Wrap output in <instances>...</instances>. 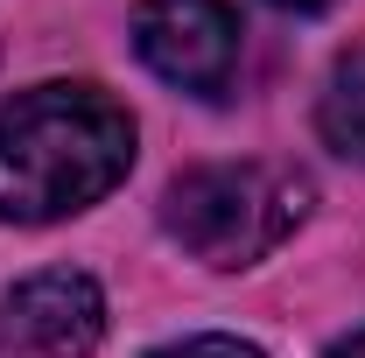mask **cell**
<instances>
[{"label": "cell", "mask_w": 365, "mask_h": 358, "mask_svg": "<svg viewBox=\"0 0 365 358\" xmlns=\"http://www.w3.org/2000/svg\"><path fill=\"white\" fill-rule=\"evenodd\" d=\"M134 169V120L98 85H29L0 106V218L49 225Z\"/></svg>", "instance_id": "obj_1"}, {"label": "cell", "mask_w": 365, "mask_h": 358, "mask_svg": "<svg viewBox=\"0 0 365 358\" xmlns=\"http://www.w3.org/2000/svg\"><path fill=\"white\" fill-rule=\"evenodd\" d=\"M309 176L288 162H211L169 183L162 225L204 267H253L309 218Z\"/></svg>", "instance_id": "obj_2"}, {"label": "cell", "mask_w": 365, "mask_h": 358, "mask_svg": "<svg viewBox=\"0 0 365 358\" xmlns=\"http://www.w3.org/2000/svg\"><path fill=\"white\" fill-rule=\"evenodd\" d=\"M134 49L155 78L197 98H218L239 71V21L225 0H140Z\"/></svg>", "instance_id": "obj_3"}, {"label": "cell", "mask_w": 365, "mask_h": 358, "mask_svg": "<svg viewBox=\"0 0 365 358\" xmlns=\"http://www.w3.org/2000/svg\"><path fill=\"white\" fill-rule=\"evenodd\" d=\"M7 330L21 344H36L43 358H91L106 337V295L98 281L78 267H49L29 274L14 295H7Z\"/></svg>", "instance_id": "obj_4"}, {"label": "cell", "mask_w": 365, "mask_h": 358, "mask_svg": "<svg viewBox=\"0 0 365 358\" xmlns=\"http://www.w3.org/2000/svg\"><path fill=\"white\" fill-rule=\"evenodd\" d=\"M317 127L344 162H365V43L337 56V71L323 85V106H317Z\"/></svg>", "instance_id": "obj_5"}, {"label": "cell", "mask_w": 365, "mask_h": 358, "mask_svg": "<svg viewBox=\"0 0 365 358\" xmlns=\"http://www.w3.org/2000/svg\"><path fill=\"white\" fill-rule=\"evenodd\" d=\"M148 358H267V352L246 344V337H182V344H162Z\"/></svg>", "instance_id": "obj_6"}, {"label": "cell", "mask_w": 365, "mask_h": 358, "mask_svg": "<svg viewBox=\"0 0 365 358\" xmlns=\"http://www.w3.org/2000/svg\"><path fill=\"white\" fill-rule=\"evenodd\" d=\"M330 358H365V330H359V337H344V344H337Z\"/></svg>", "instance_id": "obj_7"}, {"label": "cell", "mask_w": 365, "mask_h": 358, "mask_svg": "<svg viewBox=\"0 0 365 358\" xmlns=\"http://www.w3.org/2000/svg\"><path fill=\"white\" fill-rule=\"evenodd\" d=\"M274 7H288V14H317V7H330V0H274Z\"/></svg>", "instance_id": "obj_8"}]
</instances>
